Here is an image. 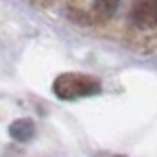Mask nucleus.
Masks as SVG:
<instances>
[{
  "mask_svg": "<svg viewBox=\"0 0 157 157\" xmlns=\"http://www.w3.org/2000/svg\"><path fill=\"white\" fill-rule=\"evenodd\" d=\"M52 92L61 101H76V98H87V96H98L103 92V83L92 74H81V72H63L55 78Z\"/></svg>",
  "mask_w": 157,
  "mask_h": 157,
  "instance_id": "f257e3e1",
  "label": "nucleus"
},
{
  "mask_svg": "<svg viewBox=\"0 0 157 157\" xmlns=\"http://www.w3.org/2000/svg\"><path fill=\"white\" fill-rule=\"evenodd\" d=\"M35 133H37V129H35V122L31 120V118H17V120H13L9 124V135L15 142H20V144L31 142L35 137Z\"/></svg>",
  "mask_w": 157,
  "mask_h": 157,
  "instance_id": "7ed1b4c3",
  "label": "nucleus"
},
{
  "mask_svg": "<svg viewBox=\"0 0 157 157\" xmlns=\"http://www.w3.org/2000/svg\"><path fill=\"white\" fill-rule=\"evenodd\" d=\"M116 157H127V155H116Z\"/></svg>",
  "mask_w": 157,
  "mask_h": 157,
  "instance_id": "39448f33",
  "label": "nucleus"
},
{
  "mask_svg": "<svg viewBox=\"0 0 157 157\" xmlns=\"http://www.w3.org/2000/svg\"><path fill=\"white\" fill-rule=\"evenodd\" d=\"M129 17L137 29H157V0H133Z\"/></svg>",
  "mask_w": 157,
  "mask_h": 157,
  "instance_id": "f03ea898",
  "label": "nucleus"
},
{
  "mask_svg": "<svg viewBox=\"0 0 157 157\" xmlns=\"http://www.w3.org/2000/svg\"><path fill=\"white\" fill-rule=\"evenodd\" d=\"M118 5H120V0H94L92 13L98 22H107V20H111L116 15Z\"/></svg>",
  "mask_w": 157,
  "mask_h": 157,
  "instance_id": "20e7f679",
  "label": "nucleus"
}]
</instances>
